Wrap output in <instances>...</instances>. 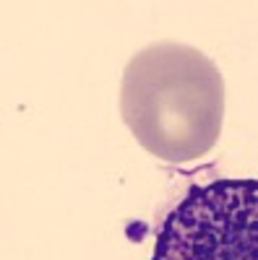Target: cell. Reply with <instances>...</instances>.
Segmentation results:
<instances>
[{"mask_svg":"<svg viewBox=\"0 0 258 260\" xmlns=\"http://www.w3.org/2000/svg\"><path fill=\"white\" fill-rule=\"evenodd\" d=\"M120 115L131 136L152 156L167 164L196 161L222 136V71L190 45H149L123 71Z\"/></svg>","mask_w":258,"mask_h":260,"instance_id":"obj_1","label":"cell"},{"mask_svg":"<svg viewBox=\"0 0 258 260\" xmlns=\"http://www.w3.org/2000/svg\"><path fill=\"white\" fill-rule=\"evenodd\" d=\"M152 260H258V180L190 185L162 216Z\"/></svg>","mask_w":258,"mask_h":260,"instance_id":"obj_2","label":"cell"}]
</instances>
